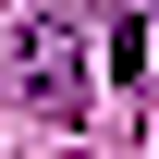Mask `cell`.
<instances>
[{
    "label": "cell",
    "mask_w": 159,
    "mask_h": 159,
    "mask_svg": "<svg viewBox=\"0 0 159 159\" xmlns=\"http://www.w3.org/2000/svg\"><path fill=\"white\" fill-rule=\"evenodd\" d=\"M12 98L37 110V122H61V135L86 122V37L61 12H25L12 25Z\"/></svg>",
    "instance_id": "1"
}]
</instances>
